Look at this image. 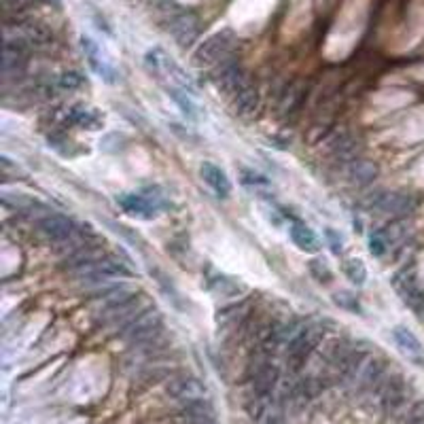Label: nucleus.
Masks as SVG:
<instances>
[{"label": "nucleus", "mask_w": 424, "mask_h": 424, "mask_svg": "<svg viewBox=\"0 0 424 424\" xmlns=\"http://www.w3.org/2000/svg\"><path fill=\"white\" fill-rule=\"evenodd\" d=\"M170 95H172V100L182 108V113H185L189 119H195V117H197V113H195L197 108H195L193 100H191L187 93H182L180 89H174V87H172V89H170Z\"/></svg>", "instance_id": "a878e982"}, {"label": "nucleus", "mask_w": 424, "mask_h": 424, "mask_svg": "<svg viewBox=\"0 0 424 424\" xmlns=\"http://www.w3.org/2000/svg\"><path fill=\"white\" fill-rule=\"evenodd\" d=\"M395 289L399 291V295L403 297L408 306H412L414 310L424 314V289L418 284L414 269H401L395 276Z\"/></svg>", "instance_id": "9b49d317"}, {"label": "nucleus", "mask_w": 424, "mask_h": 424, "mask_svg": "<svg viewBox=\"0 0 424 424\" xmlns=\"http://www.w3.org/2000/svg\"><path fill=\"white\" fill-rule=\"evenodd\" d=\"M164 331H166V323H164L162 312L147 310L134 323H130L125 329H121L119 338L125 339L130 346H147L151 341H157L164 336Z\"/></svg>", "instance_id": "f03ea898"}, {"label": "nucleus", "mask_w": 424, "mask_h": 424, "mask_svg": "<svg viewBox=\"0 0 424 424\" xmlns=\"http://www.w3.org/2000/svg\"><path fill=\"white\" fill-rule=\"evenodd\" d=\"M117 204L123 208V212H128L130 217L143 219V221L155 219L162 208L160 197L153 200L151 195H143V193H121L117 197Z\"/></svg>", "instance_id": "0eeeda50"}, {"label": "nucleus", "mask_w": 424, "mask_h": 424, "mask_svg": "<svg viewBox=\"0 0 424 424\" xmlns=\"http://www.w3.org/2000/svg\"><path fill=\"white\" fill-rule=\"evenodd\" d=\"M208 424H217V423H208Z\"/></svg>", "instance_id": "f704fd0d"}, {"label": "nucleus", "mask_w": 424, "mask_h": 424, "mask_svg": "<svg viewBox=\"0 0 424 424\" xmlns=\"http://www.w3.org/2000/svg\"><path fill=\"white\" fill-rule=\"evenodd\" d=\"M386 249H388V240L384 238V234L371 236V240H369V253L376 254V257H382V254L386 253Z\"/></svg>", "instance_id": "c756f323"}, {"label": "nucleus", "mask_w": 424, "mask_h": 424, "mask_svg": "<svg viewBox=\"0 0 424 424\" xmlns=\"http://www.w3.org/2000/svg\"><path fill=\"white\" fill-rule=\"evenodd\" d=\"M378 164H373V162H369V160H363V157H358V160H354L352 164H348V178H350V182L352 185H356V187H367V185H371L376 178H378Z\"/></svg>", "instance_id": "a211bd4d"}, {"label": "nucleus", "mask_w": 424, "mask_h": 424, "mask_svg": "<svg viewBox=\"0 0 424 424\" xmlns=\"http://www.w3.org/2000/svg\"><path fill=\"white\" fill-rule=\"evenodd\" d=\"M200 174H202L204 182L219 197H229V193H232V180H229V176H227L225 170H221L217 164H212V162H204L202 168H200Z\"/></svg>", "instance_id": "4468645a"}, {"label": "nucleus", "mask_w": 424, "mask_h": 424, "mask_svg": "<svg viewBox=\"0 0 424 424\" xmlns=\"http://www.w3.org/2000/svg\"><path fill=\"white\" fill-rule=\"evenodd\" d=\"M378 395V405L382 412L393 414L405 403V380L401 376H386L380 386L373 391Z\"/></svg>", "instance_id": "423d86ee"}, {"label": "nucleus", "mask_w": 424, "mask_h": 424, "mask_svg": "<svg viewBox=\"0 0 424 424\" xmlns=\"http://www.w3.org/2000/svg\"><path fill=\"white\" fill-rule=\"evenodd\" d=\"M308 269L314 276V280L321 282V284H329L333 280V272L329 269V265L325 263V259H312L308 263Z\"/></svg>", "instance_id": "393cba45"}, {"label": "nucleus", "mask_w": 424, "mask_h": 424, "mask_svg": "<svg viewBox=\"0 0 424 424\" xmlns=\"http://www.w3.org/2000/svg\"><path fill=\"white\" fill-rule=\"evenodd\" d=\"M81 83H83V79L77 75V73H64L62 77H60V81H58V85L62 87V89H77V87H81Z\"/></svg>", "instance_id": "7c9ffc66"}, {"label": "nucleus", "mask_w": 424, "mask_h": 424, "mask_svg": "<svg viewBox=\"0 0 424 424\" xmlns=\"http://www.w3.org/2000/svg\"><path fill=\"white\" fill-rule=\"evenodd\" d=\"M174 36H176V41H178L180 45H189V43L197 36L195 21H191V19L182 17V19L178 21V26L174 28Z\"/></svg>", "instance_id": "b1692460"}, {"label": "nucleus", "mask_w": 424, "mask_h": 424, "mask_svg": "<svg viewBox=\"0 0 424 424\" xmlns=\"http://www.w3.org/2000/svg\"><path fill=\"white\" fill-rule=\"evenodd\" d=\"M166 393H168L170 399H176L180 403H189V401H195V399H204L206 397L204 384L195 376H191V373H178V376L168 378Z\"/></svg>", "instance_id": "6e6552de"}, {"label": "nucleus", "mask_w": 424, "mask_h": 424, "mask_svg": "<svg viewBox=\"0 0 424 424\" xmlns=\"http://www.w3.org/2000/svg\"><path fill=\"white\" fill-rule=\"evenodd\" d=\"M251 378H253V393L257 401H265L272 397L274 388L280 382V369L265 354H261V361L257 363V367H253Z\"/></svg>", "instance_id": "39448f33"}, {"label": "nucleus", "mask_w": 424, "mask_h": 424, "mask_svg": "<svg viewBox=\"0 0 424 424\" xmlns=\"http://www.w3.org/2000/svg\"><path fill=\"white\" fill-rule=\"evenodd\" d=\"M75 276L79 280H83V282L100 284V282H108L113 278H130V276H134V272L125 263H121V261H117L113 257H102L100 254L98 259H93L85 267L77 269Z\"/></svg>", "instance_id": "7ed1b4c3"}, {"label": "nucleus", "mask_w": 424, "mask_h": 424, "mask_svg": "<svg viewBox=\"0 0 424 424\" xmlns=\"http://www.w3.org/2000/svg\"><path fill=\"white\" fill-rule=\"evenodd\" d=\"M261 424H286V423H284V416H282L278 410H265V412H263V418H261Z\"/></svg>", "instance_id": "473e14b6"}, {"label": "nucleus", "mask_w": 424, "mask_h": 424, "mask_svg": "<svg viewBox=\"0 0 424 424\" xmlns=\"http://www.w3.org/2000/svg\"><path fill=\"white\" fill-rule=\"evenodd\" d=\"M343 274L356 286H363L365 280H367V267L361 259H346L343 261Z\"/></svg>", "instance_id": "5701e85b"}, {"label": "nucleus", "mask_w": 424, "mask_h": 424, "mask_svg": "<svg viewBox=\"0 0 424 424\" xmlns=\"http://www.w3.org/2000/svg\"><path fill=\"white\" fill-rule=\"evenodd\" d=\"M151 276L155 278V282L160 284V289L168 295L170 299L174 301V304H178V291L174 289V284L170 282V278L164 274V272H160V269H151Z\"/></svg>", "instance_id": "cd10ccee"}, {"label": "nucleus", "mask_w": 424, "mask_h": 424, "mask_svg": "<svg viewBox=\"0 0 424 424\" xmlns=\"http://www.w3.org/2000/svg\"><path fill=\"white\" fill-rule=\"evenodd\" d=\"M251 178H244V182H251V185H267V178L263 176V174H259V172H249V170H244Z\"/></svg>", "instance_id": "72a5a7b5"}, {"label": "nucleus", "mask_w": 424, "mask_h": 424, "mask_svg": "<svg viewBox=\"0 0 424 424\" xmlns=\"http://www.w3.org/2000/svg\"><path fill=\"white\" fill-rule=\"evenodd\" d=\"M386 371H388L386 358H382V356H369L367 363L363 365V369H361V373H358V378H356L354 384H356V388L361 393H367V391L373 393L380 386V382L386 378Z\"/></svg>", "instance_id": "ddd939ff"}, {"label": "nucleus", "mask_w": 424, "mask_h": 424, "mask_svg": "<svg viewBox=\"0 0 424 424\" xmlns=\"http://www.w3.org/2000/svg\"><path fill=\"white\" fill-rule=\"evenodd\" d=\"M68 121L77 128H83V130H100L102 123H104L102 115L95 108H89L85 104H75L68 110Z\"/></svg>", "instance_id": "6ab92c4d"}, {"label": "nucleus", "mask_w": 424, "mask_h": 424, "mask_svg": "<svg viewBox=\"0 0 424 424\" xmlns=\"http://www.w3.org/2000/svg\"><path fill=\"white\" fill-rule=\"evenodd\" d=\"M229 47H232L229 34H214L206 43H202V47L193 56V62L197 66H212V64L221 62L227 56Z\"/></svg>", "instance_id": "f8f14e48"}, {"label": "nucleus", "mask_w": 424, "mask_h": 424, "mask_svg": "<svg viewBox=\"0 0 424 424\" xmlns=\"http://www.w3.org/2000/svg\"><path fill=\"white\" fill-rule=\"evenodd\" d=\"M83 51L85 56H87V60H89V66H91V71L100 77V79H104L106 83H117V71L108 64V62H104L102 58H100V49H98V45L91 41V38H83Z\"/></svg>", "instance_id": "dca6fc26"}, {"label": "nucleus", "mask_w": 424, "mask_h": 424, "mask_svg": "<svg viewBox=\"0 0 424 424\" xmlns=\"http://www.w3.org/2000/svg\"><path fill=\"white\" fill-rule=\"evenodd\" d=\"M168 376V369H164V367H151V369H147V371H143V373L138 376V382H140L143 386H151V384L164 382Z\"/></svg>", "instance_id": "bb28decb"}, {"label": "nucleus", "mask_w": 424, "mask_h": 424, "mask_svg": "<svg viewBox=\"0 0 424 424\" xmlns=\"http://www.w3.org/2000/svg\"><path fill=\"white\" fill-rule=\"evenodd\" d=\"M393 339L397 341V346L403 350V352H408L410 356H420L423 354V343H420V339L416 338L408 327H395L393 329Z\"/></svg>", "instance_id": "4be33fe9"}, {"label": "nucleus", "mask_w": 424, "mask_h": 424, "mask_svg": "<svg viewBox=\"0 0 424 424\" xmlns=\"http://www.w3.org/2000/svg\"><path fill=\"white\" fill-rule=\"evenodd\" d=\"M212 81H214V87L221 93H225L229 98H236V93L249 85L242 66L236 64V62H225L223 66H219V71L214 73V79Z\"/></svg>", "instance_id": "9d476101"}, {"label": "nucleus", "mask_w": 424, "mask_h": 424, "mask_svg": "<svg viewBox=\"0 0 424 424\" xmlns=\"http://www.w3.org/2000/svg\"><path fill=\"white\" fill-rule=\"evenodd\" d=\"M325 338V329L319 325H306L299 331H295L289 343H286V365L291 371H299L308 358L314 354V350L319 348V343Z\"/></svg>", "instance_id": "f257e3e1"}, {"label": "nucleus", "mask_w": 424, "mask_h": 424, "mask_svg": "<svg viewBox=\"0 0 424 424\" xmlns=\"http://www.w3.org/2000/svg\"><path fill=\"white\" fill-rule=\"evenodd\" d=\"M180 418H182V423L185 424L214 423V410H212L210 401L204 397V399H195V401L182 403Z\"/></svg>", "instance_id": "2eb2a0df"}, {"label": "nucleus", "mask_w": 424, "mask_h": 424, "mask_svg": "<svg viewBox=\"0 0 424 424\" xmlns=\"http://www.w3.org/2000/svg\"><path fill=\"white\" fill-rule=\"evenodd\" d=\"M36 227L47 240L58 242V244L73 240V236L77 232V225L73 223V219H68L64 214H47V217L38 219Z\"/></svg>", "instance_id": "1a4fd4ad"}, {"label": "nucleus", "mask_w": 424, "mask_h": 424, "mask_svg": "<svg viewBox=\"0 0 424 424\" xmlns=\"http://www.w3.org/2000/svg\"><path fill=\"white\" fill-rule=\"evenodd\" d=\"M371 208L384 217H393V219H401L408 217L414 208H416V200L410 193H401V191H386L373 197Z\"/></svg>", "instance_id": "20e7f679"}, {"label": "nucleus", "mask_w": 424, "mask_h": 424, "mask_svg": "<svg viewBox=\"0 0 424 424\" xmlns=\"http://www.w3.org/2000/svg\"><path fill=\"white\" fill-rule=\"evenodd\" d=\"M259 108V91L254 85H247L244 89H240L234 98V110L240 115V117H249L253 115L254 110Z\"/></svg>", "instance_id": "412c9836"}, {"label": "nucleus", "mask_w": 424, "mask_h": 424, "mask_svg": "<svg viewBox=\"0 0 424 424\" xmlns=\"http://www.w3.org/2000/svg\"><path fill=\"white\" fill-rule=\"evenodd\" d=\"M289 236L293 240V244L304 251V253H319L321 249V242H319V236L301 221H295L291 227H289Z\"/></svg>", "instance_id": "f3484780"}, {"label": "nucleus", "mask_w": 424, "mask_h": 424, "mask_svg": "<svg viewBox=\"0 0 424 424\" xmlns=\"http://www.w3.org/2000/svg\"><path fill=\"white\" fill-rule=\"evenodd\" d=\"M358 153H361V147L358 143L343 134V136H338L333 143H329V155L336 160V162H346V164H352L354 160H358Z\"/></svg>", "instance_id": "aec40b11"}, {"label": "nucleus", "mask_w": 424, "mask_h": 424, "mask_svg": "<svg viewBox=\"0 0 424 424\" xmlns=\"http://www.w3.org/2000/svg\"><path fill=\"white\" fill-rule=\"evenodd\" d=\"M325 236H327V240H329V244H331V251L336 254L341 253V249H343V238L339 236L338 232H336L333 227H327V229H325Z\"/></svg>", "instance_id": "2f4dec72"}, {"label": "nucleus", "mask_w": 424, "mask_h": 424, "mask_svg": "<svg viewBox=\"0 0 424 424\" xmlns=\"http://www.w3.org/2000/svg\"><path fill=\"white\" fill-rule=\"evenodd\" d=\"M333 301L338 304L339 308H343V310H352V312H358V310H361L356 297H354L352 293H348V291H339V293H336V295H333Z\"/></svg>", "instance_id": "c85d7f7f"}]
</instances>
